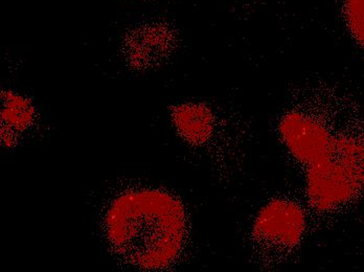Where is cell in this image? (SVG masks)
Here are the masks:
<instances>
[{
	"instance_id": "3957f363",
	"label": "cell",
	"mask_w": 364,
	"mask_h": 272,
	"mask_svg": "<svg viewBox=\"0 0 364 272\" xmlns=\"http://www.w3.org/2000/svg\"><path fill=\"white\" fill-rule=\"evenodd\" d=\"M307 227V214L296 201L283 197L268 201L250 231L255 259L265 267L285 262L299 249Z\"/></svg>"
},
{
	"instance_id": "277c9868",
	"label": "cell",
	"mask_w": 364,
	"mask_h": 272,
	"mask_svg": "<svg viewBox=\"0 0 364 272\" xmlns=\"http://www.w3.org/2000/svg\"><path fill=\"white\" fill-rule=\"evenodd\" d=\"M172 119L179 136L190 145L200 147L214 136V114L201 104L177 106L173 109Z\"/></svg>"
},
{
	"instance_id": "5b68a950",
	"label": "cell",
	"mask_w": 364,
	"mask_h": 272,
	"mask_svg": "<svg viewBox=\"0 0 364 272\" xmlns=\"http://www.w3.org/2000/svg\"><path fill=\"white\" fill-rule=\"evenodd\" d=\"M343 11L350 36L364 48V0H343Z\"/></svg>"
},
{
	"instance_id": "8992f818",
	"label": "cell",
	"mask_w": 364,
	"mask_h": 272,
	"mask_svg": "<svg viewBox=\"0 0 364 272\" xmlns=\"http://www.w3.org/2000/svg\"><path fill=\"white\" fill-rule=\"evenodd\" d=\"M4 114L2 119H4L6 128L14 126L15 129H21L30 124L31 111L30 106L23 101H6Z\"/></svg>"
},
{
	"instance_id": "7a4b0ae2",
	"label": "cell",
	"mask_w": 364,
	"mask_h": 272,
	"mask_svg": "<svg viewBox=\"0 0 364 272\" xmlns=\"http://www.w3.org/2000/svg\"><path fill=\"white\" fill-rule=\"evenodd\" d=\"M108 236L117 253L133 265L164 269L178 260L188 238L181 201L159 191L119 197L107 218Z\"/></svg>"
},
{
	"instance_id": "6da1fadb",
	"label": "cell",
	"mask_w": 364,
	"mask_h": 272,
	"mask_svg": "<svg viewBox=\"0 0 364 272\" xmlns=\"http://www.w3.org/2000/svg\"><path fill=\"white\" fill-rule=\"evenodd\" d=\"M284 147L306 174L312 213L331 218L364 199V114L293 109L279 119Z\"/></svg>"
}]
</instances>
